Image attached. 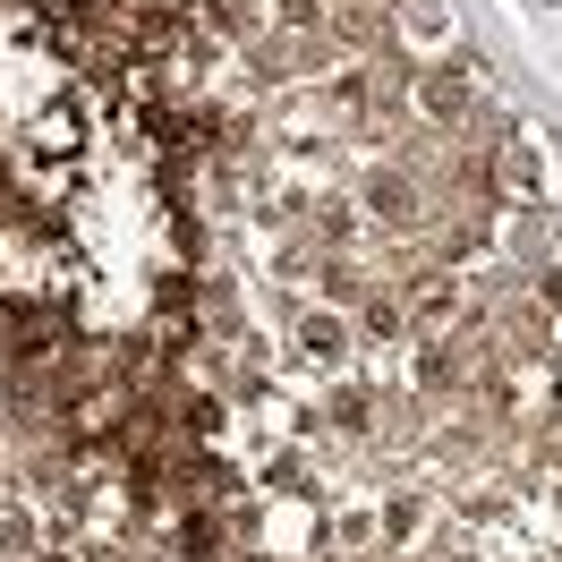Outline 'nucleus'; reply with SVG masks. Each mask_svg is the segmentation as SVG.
I'll return each mask as SVG.
<instances>
[{"mask_svg":"<svg viewBox=\"0 0 562 562\" xmlns=\"http://www.w3.org/2000/svg\"><path fill=\"white\" fill-rule=\"evenodd\" d=\"M401 35H418V43H435V52H443L460 26H452V9H443V0H401Z\"/></svg>","mask_w":562,"mask_h":562,"instance_id":"6ab92c4d","label":"nucleus"},{"mask_svg":"<svg viewBox=\"0 0 562 562\" xmlns=\"http://www.w3.org/2000/svg\"><path fill=\"white\" fill-rule=\"evenodd\" d=\"M196 299H205V290H196L188 273H162V281H154V316H196Z\"/></svg>","mask_w":562,"mask_h":562,"instance_id":"412c9836","label":"nucleus"},{"mask_svg":"<svg viewBox=\"0 0 562 562\" xmlns=\"http://www.w3.org/2000/svg\"><path fill=\"white\" fill-rule=\"evenodd\" d=\"M307 247L316 256H350L358 239H367V213H358V196H350V179H333V188H316V205H307Z\"/></svg>","mask_w":562,"mask_h":562,"instance_id":"0eeeda50","label":"nucleus"},{"mask_svg":"<svg viewBox=\"0 0 562 562\" xmlns=\"http://www.w3.org/2000/svg\"><path fill=\"white\" fill-rule=\"evenodd\" d=\"M554 350H562V316H554Z\"/></svg>","mask_w":562,"mask_h":562,"instance_id":"b1692460","label":"nucleus"},{"mask_svg":"<svg viewBox=\"0 0 562 562\" xmlns=\"http://www.w3.org/2000/svg\"><path fill=\"white\" fill-rule=\"evenodd\" d=\"M520 290L546 307V316H562V256H554V265H537V273H520Z\"/></svg>","mask_w":562,"mask_h":562,"instance_id":"4be33fe9","label":"nucleus"},{"mask_svg":"<svg viewBox=\"0 0 562 562\" xmlns=\"http://www.w3.org/2000/svg\"><path fill=\"white\" fill-rule=\"evenodd\" d=\"M239 537H231V512L222 503H179L171 512V562H231Z\"/></svg>","mask_w":562,"mask_h":562,"instance_id":"1a4fd4ad","label":"nucleus"},{"mask_svg":"<svg viewBox=\"0 0 562 562\" xmlns=\"http://www.w3.org/2000/svg\"><path fill=\"white\" fill-rule=\"evenodd\" d=\"M196 26H205L213 43H239V52H247L273 18H265V0H196Z\"/></svg>","mask_w":562,"mask_h":562,"instance_id":"4468645a","label":"nucleus"},{"mask_svg":"<svg viewBox=\"0 0 562 562\" xmlns=\"http://www.w3.org/2000/svg\"><path fill=\"white\" fill-rule=\"evenodd\" d=\"M367 281H375V265H358V256H316V307H358Z\"/></svg>","mask_w":562,"mask_h":562,"instance_id":"dca6fc26","label":"nucleus"},{"mask_svg":"<svg viewBox=\"0 0 562 562\" xmlns=\"http://www.w3.org/2000/svg\"><path fill=\"white\" fill-rule=\"evenodd\" d=\"M494 179H503V205H554V171H546V145L520 137V128L494 145Z\"/></svg>","mask_w":562,"mask_h":562,"instance_id":"9d476101","label":"nucleus"},{"mask_svg":"<svg viewBox=\"0 0 562 562\" xmlns=\"http://www.w3.org/2000/svg\"><path fill=\"white\" fill-rule=\"evenodd\" d=\"M324 18H333L324 0H273V26H281V35H324Z\"/></svg>","mask_w":562,"mask_h":562,"instance_id":"aec40b11","label":"nucleus"},{"mask_svg":"<svg viewBox=\"0 0 562 562\" xmlns=\"http://www.w3.org/2000/svg\"><path fill=\"white\" fill-rule=\"evenodd\" d=\"M426 520H435V494L426 486H392L384 503H375V554H409L426 537Z\"/></svg>","mask_w":562,"mask_h":562,"instance_id":"f8f14e48","label":"nucleus"},{"mask_svg":"<svg viewBox=\"0 0 562 562\" xmlns=\"http://www.w3.org/2000/svg\"><path fill=\"white\" fill-rule=\"evenodd\" d=\"M324 35H333L341 60H384V52H401V9L392 0H341L324 18Z\"/></svg>","mask_w":562,"mask_h":562,"instance_id":"39448f33","label":"nucleus"},{"mask_svg":"<svg viewBox=\"0 0 562 562\" xmlns=\"http://www.w3.org/2000/svg\"><path fill=\"white\" fill-rule=\"evenodd\" d=\"M43 554V520H35V503L9 486L0 494V562H35Z\"/></svg>","mask_w":562,"mask_h":562,"instance_id":"2eb2a0df","label":"nucleus"},{"mask_svg":"<svg viewBox=\"0 0 562 562\" xmlns=\"http://www.w3.org/2000/svg\"><path fill=\"white\" fill-rule=\"evenodd\" d=\"M333 435H350V443H375V426H384V409H375V384H350V375H333V392H324L316 409Z\"/></svg>","mask_w":562,"mask_h":562,"instance_id":"ddd939ff","label":"nucleus"},{"mask_svg":"<svg viewBox=\"0 0 562 562\" xmlns=\"http://www.w3.org/2000/svg\"><path fill=\"white\" fill-rule=\"evenodd\" d=\"M324 9H341V0H324Z\"/></svg>","mask_w":562,"mask_h":562,"instance_id":"393cba45","label":"nucleus"},{"mask_svg":"<svg viewBox=\"0 0 562 562\" xmlns=\"http://www.w3.org/2000/svg\"><path fill=\"white\" fill-rule=\"evenodd\" d=\"M409 111H418L435 137H460V128L486 111V60H477V52L418 60V69H409Z\"/></svg>","mask_w":562,"mask_h":562,"instance_id":"f257e3e1","label":"nucleus"},{"mask_svg":"<svg viewBox=\"0 0 562 562\" xmlns=\"http://www.w3.org/2000/svg\"><path fill=\"white\" fill-rule=\"evenodd\" d=\"M324 546H333V554H341V562L375 554V512H367V503H341V512L324 520Z\"/></svg>","mask_w":562,"mask_h":562,"instance_id":"f3484780","label":"nucleus"},{"mask_svg":"<svg viewBox=\"0 0 562 562\" xmlns=\"http://www.w3.org/2000/svg\"><path fill=\"white\" fill-rule=\"evenodd\" d=\"M247 69H256V86H265V94H290V86H299V69H290V35H273V26H265V35L247 43Z\"/></svg>","mask_w":562,"mask_h":562,"instance_id":"a211bd4d","label":"nucleus"},{"mask_svg":"<svg viewBox=\"0 0 562 562\" xmlns=\"http://www.w3.org/2000/svg\"><path fill=\"white\" fill-rule=\"evenodd\" d=\"M435 562H486V554H477L469 537H443V546H435Z\"/></svg>","mask_w":562,"mask_h":562,"instance_id":"5701e85b","label":"nucleus"},{"mask_svg":"<svg viewBox=\"0 0 562 562\" xmlns=\"http://www.w3.org/2000/svg\"><path fill=\"white\" fill-rule=\"evenodd\" d=\"M350 196H358V213H367V231H426V188L401 154H367L358 179H350Z\"/></svg>","mask_w":562,"mask_h":562,"instance_id":"f03ea898","label":"nucleus"},{"mask_svg":"<svg viewBox=\"0 0 562 562\" xmlns=\"http://www.w3.org/2000/svg\"><path fill=\"white\" fill-rule=\"evenodd\" d=\"M477 256H494V213L426 205V265H443V273H469Z\"/></svg>","mask_w":562,"mask_h":562,"instance_id":"20e7f679","label":"nucleus"},{"mask_svg":"<svg viewBox=\"0 0 562 562\" xmlns=\"http://www.w3.org/2000/svg\"><path fill=\"white\" fill-rule=\"evenodd\" d=\"M503 213H512V231H503V247H512V273L554 265V247H562V205H503Z\"/></svg>","mask_w":562,"mask_h":562,"instance_id":"9b49d317","label":"nucleus"},{"mask_svg":"<svg viewBox=\"0 0 562 562\" xmlns=\"http://www.w3.org/2000/svg\"><path fill=\"white\" fill-rule=\"evenodd\" d=\"M401 299H409V341H443L460 316H477V290H469V273H443V265L401 273Z\"/></svg>","mask_w":562,"mask_h":562,"instance_id":"7ed1b4c3","label":"nucleus"},{"mask_svg":"<svg viewBox=\"0 0 562 562\" xmlns=\"http://www.w3.org/2000/svg\"><path fill=\"white\" fill-rule=\"evenodd\" d=\"M350 324H358V350H409V299H401V281L375 273L358 290Z\"/></svg>","mask_w":562,"mask_h":562,"instance_id":"6e6552de","label":"nucleus"},{"mask_svg":"<svg viewBox=\"0 0 562 562\" xmlns=\"http://www.w3.org/2000/svg\"><path fill=\"white\" fill-rule=\"evenodd\" d=\"M290 341H299V367H307V375H350L358 324H350V307H307Z\"/></svg>","mask_w":562,"mask_h":562,"instance_id":"423d86ee","label":"nucleus"}]
</instances>
